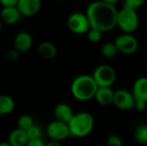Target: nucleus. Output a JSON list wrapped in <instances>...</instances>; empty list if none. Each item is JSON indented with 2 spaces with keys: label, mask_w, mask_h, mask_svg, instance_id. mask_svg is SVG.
Returning <instances> with one entry per match:
<instances>
[{
  "label": "nucleus",
  "mask_w": 147,
  "mask_h": 146,
  "mask_svg": "<svg viewBox=\"0 0 147 146\" xmlns=\"http://www.w3.org/2000/svg\"><path fill=\"white\" fill-rule=\"evenodd\" d=\"M29 141V138L26 131L16 128L9 134L8 142L11 146H26Z\"/></svg>",
  "instance_id": "dca6fc26"
},
{
  "label": "nucleus",
  "mask_w": 147,
  "mask_h": 146,
  "mask_svg": "<svg viewBox=\"0 0 147 146\" xmlns=\"http://www.w3.org/2000/svg\"><path fill=\"white\" fill-rule=\"evenodd\" d=\"M147 102H135V107L134 108L139 111V112H143L146 109Z\"/></svg>",
  "instance_id": "cd10ccee"
},
{
  "label": "nucleus",
  "mask_w": 147,
  "mask_h": 146,
  "mask_svg": "<svg viewBox=\"0 0 147 146\" xmlns=\"http://www.w3.org/2000/svg\"><path fill=\"white\" fill-rule=\"evenodd\" d=\"M107 146H123V142L119 136L110 135L107 139Z\"/></svg>",
  "instance_id": "393cba45"
},
{
  "label": "nucleus",
  "mask_w": 147,
  "mask_h": 146,
  "mask_svg": "<svg viewBox=\"0 0 147 146\" xmlns=\"http://www.w3.org/2000/svg\"><path fill=\"white\" fill-rule=\"evenodd\" d=\"M85 13L90 21V28L106 33L113 30L117 26L118 10L115 5L102 0L93 1L88 5Z\"/></svg>",
  "instance_id": "f257e3e1"
},
{
  "label": "nucleus",
  "mask_w": 147,
  "mask_h": 146,
  "mask_svg": "<svg viewBox=\"0 0 147 146\" xmlns=\"http://www.w3.org/2000/svg\"><path fill=\"white\" fill-rule=\"evenodd\" d=\"M146 146H147V145H146Z\"/></svg>",
  "instance_id": "72a5a7b5"
},
{
  "label": "nucleus",
  "mask_w": 147,
  "mask_h": 146,
  "mask_svg": "<svg viewBox=\"0 0 147 146\" xmlns=\"http://www.w3.org/2000/svg\"><path fill=\"white\" fill-rule=\"evenodd\" d=\"M98 146H107V145H98Z\"/></svg>",
  "instance_id": "473e14b6"
},
{
  "label": "nucleus",
  "mask_w": 147,
  "mask_h": 146,
  "mask_svg": "<svg viewBox=\"0 0 147 146\" xmlns=\"http://www.w3.org/2000/svg\"><path fill=\"white\" fill-rule=\"evenodd\" d=\"M102 34L103 32H102L101 30L90 28V30L87 32V38L91 43H98L102 38Z\"/></svg>",
  "instance_id": "4be33fe9"
},
{
  "label": "nucleus",
  "mask_w": 147,
  "mask_h": 146,
  "mask_svg": "<svg viewBox=\"0 0 147 146\" xmlns=\"http://www.w3.org/2000/svg\"><path fill=\"white\" fill-rule=\"evenodd\" d=\"M146 0H124V6L132 8L134 9H138L145 4Z\"/></svg>",
  "instance_id": "b1692460"
},
{
  "label": "nucleus",
  "mask_w": 147,
  "mask_h": 146,
  "mask_svg": "<svg viewBox=\"0 0 147 146\" xmlns=\"http://www.w3.org/2000/svg\"><path fill=\"white\" fill-rule=\"evenodd\" d=\"M114 94L111 87H98L94 99L102 106H109L113 104Z\"/></svg>",
  "instance_id": "2eb2a0df"
},
{
  "label": "nucleus",
  "mask_w": 147,
  "mask_h": 146,
  "mask_svg": "<svg viewBox=\"0 0 147 146\" xmlns=\"http://www.w3.org/2000/svg\"><path fill=\"white\" fill-rule=\"evenodd\" d=\"M98 87L92 75L82 74L73 79L71 84V93L76 100L87 102L95 98Z\"/></svg>",
  "instance_id": "f03ea898"
},
{
  "label": "nucleus",
  "mask_w": 147,
  "mask_h": 146,
  "mask_svg": "<svg viewBox=\"0 0 147 146\" xmlns=\"http://www.w3.org/2000/svg\"><path fill=\"white\" fill-rule=\"evenodd\" d=\"M26 146H46V144L43 142L41 139H29L28 145Z\"/></svg>",
  "instance_id": "a878e982"
},
{
  "label": "nucleus",
  "mask_w": 147,
  "mask_h": 146,
  "mask_svg": "<svg viewBox=\"0 0 147 146\" xmlns=\"http://www.w3.org/2000/svg\"><path fill=\"white\" fill-rule=\"evenodd\" d=\"M118 48L114 42H106L102 46L101 53L106 59H113L118 54Z\"/></svg>",
  "instance_id": "aec40b11"
},
{
  "label": "nucleus",
  "mask_w": 147,
  "mask_h": 146,
  "mask_svg": "<svg viewBox=\"0 0 147 146\" xmlns=\"http://www.w3.org/2000/svg\"><path fill=\"white\" fill-rule=\"evenodd\" d=\"M75 114L73 113L72 108L70 105L66 103H59L53 110V115L55 117V120L69 123V121L72 119L73 115Z\"/></svg>",
  "instance_id": "4468645a"
},
{
  "label": "nucleus",
  "mask_w": 147,
  "mask_h": 146,
  "mask_svg": "<svg viewBox=\"0 0 147 146\" xmlns=\"http://www.w3.org/2000/svg\"><path fill=\"white\" fill-rule=\"evenodd\" d=\"M117 26L123 33L133 34L135 32L140 26V18L137 10L123 6L122 9L118 10Z\"/></svg>",
  "instance_id": "20e7f679"
},
{
  "label": "nucleus",
  "mask_w": 147,
  "mask_h": 146,
  "mask_svg": "<svg viewBox=\"0 0 147 146\" xmlns=\"http://www.w3.org/2000/svg\"><path fill=\"white\" fill-rule=\"evenodd\" d=\"M135 102H136V100L132 91H129L124 89H119L115 91L113 104L118 109H121L123 111L131 110L134 108Z\"/></svg>",
  "instance_id": "1a4fd4ad"
},
{
  "label": "nucleus",
  "mask_w": 147,
  "mask_h": 146,
  "mask_svg": "<svg viewBox=\"0 0 147 146\" xmlns=\"http://www.w3.org/2000/svg\"><path fill=\"white\" fill-rule=\"evenodd\" d=\"M0 15L2 22L7 25H14L17 23L22 16L16 6L3 7Z\"/></svg>",
  "instance_id": "f8f14e48"
},
{
  "label": "nucleus",
  "mask_w": 147,
  "mask_h": 146,
  "mask_svg": "<svg viewBox=\"0 0 147 146\" xmlns=\"http://www.w3.org/2000/svg\"><path fill=\"white\" fill-rule=\"evenodd\" d=\"M27 133L29 139H40L42 136V129L40 126L34 124L32 127H30L27 131Z\"/></svg>",
  "instance_id": "5701e85b"
},
{
  "label": "nucleus",
  "mask_w": 147,
  "mask_h": 146,
  "mask_svg": "<svg viewBox=\"0 0 147 146\" xmlns=\"http://www.w3.org/2000/svg\"><path fill=\"white\" fill-rule=\"evenodd\" d=\"M0 146H11V145L9 142H2L0 144Z\"/></svg>",
  "instance_id": "2f4dec72"
},
{
  "label": "nucleus",
  "mask_w": 147,
  "mask_h": 146,
  "mask_svg": "<svg viewBox=\"0 0 147 146\" xmlns=\"http://www.w3.org/2000/svg\"><path fill=\"white\" fill-rule=\"evenodd\" d=\"M19 0H0V3L3 7L8 6H16Z\"/></svg>",
  "instance_id": "c85d7f7f"
},
{
  "label": "nucleus",
  "mask_w": 147,
  "mask_h": 146,
  "mask_svg": "<svg viewBox=\"0 0 147 146\" xmlns=\"http://www.w3.org/2000/svg\"><path fill=\"white\" fill-rule=\"evenodd\" d=\"M33 46V38L31 34L25 31L17 33L14 38V47L20 52H26Z\"/></svg>",
  "instance_id": "9b49d317"
},
{
  "label": "nucleus",
  "mask_w": 147,
  "mask_h": 146,
  "mask_svg": "<svg viewBox=\"0 0 147 146\" xmlns=\"http://www.w3.org/2000/svg\"><path fill=\"white\" fill-rule=\"evenodd\" d=\"M46 146H62L60 142L55 141V140H50L47 144H46Z\"/></svg>",
  "instance_id": "c756f323"
},
{
  "label": "nucleus",
  "mask_w": 147,
  "mask_h": 146,
  "mask_svg": "<svg viewBox=\"0 0 147 146\" xmlns=\"http://www.w3.org/2000/svg\"><path fill=\"white\" fill-rule=\"evenodd\" d=\"M115 43L118 48L119 52L125 55H131L136 52L139 48V41L132 34L123 33L117 36Z\"/></svg>",
  "instance_id": "6e6552de"
},
{
  "label": "nucleus",
  "mask_w": 147,
  "mask_h": 146,
  "mask_svg": "<svg viewBox=\"0 0 147 146\" xmlns=\"http://www.w3.org/2000/svg\"><path fill=\"white\" fill-rule=\"evenodd\" d=\"M19 53H20V52H19V51H17V50L15 48V49L10 50V51H9V52H8L7 57H8V59H10V60H14V61H15V60L18 58Z\"/></svg>",
  "instance_id": "bb28decb"
},
{
  "label": "nucleus",
  "mask_w": 147,
  "mask_h": 146,
  "mask_svg": "<svg viewBox=\"0 0 147 146\" xmlns=\"http://www.w3.org/2000/svg\"><path fill=\"white\" fill-rule=\"evenodd\" d=\"M92 76L99 87H111L117 77L115 70L109 65L97 66Z\"/></svg>",
  "instance_id": "39448f33"
},
{
  "label": "nucleus",
  "mask_w": 147,
  "mask_h": 146,
  "mask_svg": "<svg viewBox=\"0 0 147 146\" xmlns=\"http://www.w3.org/2000/svg\"><path fill=\"white\" fill-rule=\"evenodd\" d=\"M134 137L135 141L143 145H147V125L141 124L138 126L134 133Z\"/></svg>",
  "instance_id": "6ab92c4d"
},
{
  "label": "nucleus",
  "mask_w": 147,
  "mask_h": 146,
  "mask_svg": "<svg viewBox=\"0 0 147 146\" xmlns=\"http://www.w3.org/2000/svg\"><path fill=\"white\" fill-rule=\"evenodd\" d=\"M68 126L71 136L75 138H85L93 131L95 120L91 114L88 112H79L73 115Z\"/></svg>",
  "instance_id": "7ed1b4c3"
},
{
  "label": "nucleus",
  "mask_w": 147,
  "mask_h": 146,
  "mask_svg": "<svg viewBox=\"0 0 147 146\" xmlns=\"http://www.w3.org/2000/svg\"><path fill=\"white\" fill-rule=\"evenodd\" d=\"M103 2H106L108 3H110V4H113V5H115L120 0H102Z\"/></svg>",
  "instance_id": "7c9ffc66"
},
{
  "label": "nucleus",
  "mask_w": 147,
  "mask_h": 146,
  "mask_svg": "<svg viewBox=\"0 0 147 146\" xmlns=\"http://www.w3.org/2000/svg\"><path fill=\"white\" fill-rule=\"evenodd\" d=\"M34 125V119L29 114H23V115L20 116L17 120V127L22 130H24L26 132L30 127H32Z\"/></svg>",
  "instance_id": "412c9836"
},
{
  "label": "nucleus",
  "mask_w": 147,
  "mask_h": 146,
  "mask_svg": "<svg viewBox=\"0 0 147 146\" xmlns=\"http://www.w3.org/2000/svg\"><path fill=\"white\" fill-rule=\"evenodd\" d=\"M67 27L70 31L76 34H87L90 28V24L86 13H71L67 19Z\"/></svg>",
  "instance_id": "423d86ee"
},
{
  "label": "nucleus",
  "mask_w": 147,
  "mask_h": 146,
  "mask_svg": "<svg viewBox=\"0 0 147 146\" xmlns=\"http://www.w3.org/2000/svg\"><path fill=\"white\" fill-rule=\"evenodd\" d=\"M37 51L39 55L45 59H53L58 53L56 46L50 41H43L40 43Z\"/></svg>",
  "instance_id": "f3484780"
},
{
  "label": "nucleus",
  "mask_w": 147,
  "mask_h": 146,
  "mask_svg": "<svg viewBox=\"0 0 147 146\" xmlns=\"http://www.w3.org/2000/svg\"><path fill=\"white\" fill-rule=\"evenodd\" d=\"M16 7L24 17L35 15L41 8V0H19Z\"/></svg>",
  "instance_id": "9d476101"
},
{
  "label": "nucleus",
  "mask_w": 147,
  "mask_h": 146,
  "mask_svg": "<svg viewBox=\"0 0 147 146\" xmlns=\"http://www.w3.org/2000/svg\"><path fill=\"white\" fill-rule=\"evenodd\" d=\"M46 133L47 137L51 140H55L61 142L66 139L68 137L71 136L68 123L54 120L51 121L46 128Z\"/></svg>",
  "instance_id": "0eeeda50"
},
{
  "label": "nucleus",
  "mask_w": 147,
  "mask_h": 146,
  "mask_svg": "<svg viewBox=\"0 0 147 146\" xmlns=\"http://www.w3.org/2000/svg\"><path fill=\"white\" fill-rule=\"evenodd\" d=\"M16 103L14 99L8 95H2L0 96V114L7 115L12 113L15 109Z\"/></svg>",
  "instance_id": "a211bd4d"
},
{
  "label": "nucleus",
  "mask_w": 147,
  "mask_h": 146,
  "mask_svg": "<svg viewBox=\"0 0 147 146\" xmlns=\"http://www.w3.org/2000/svg\"><path fill=\"white\" fill-rule=\"evenodd\" d=\"M132 93L136 102H147V77H140L134 82Z\"/></svg>",
  "instance_id": "ddd939ff"
}]
</instances>
